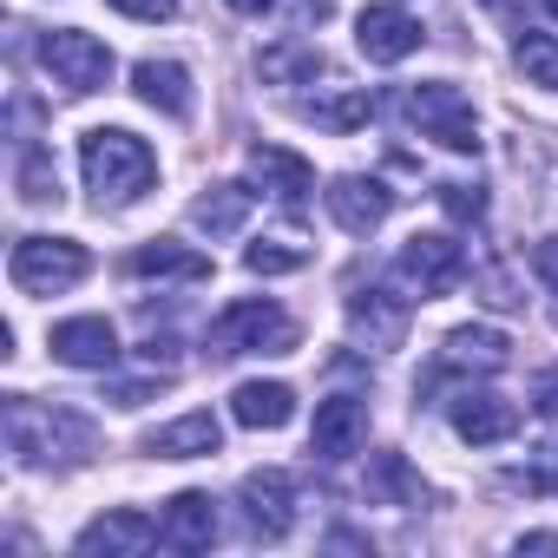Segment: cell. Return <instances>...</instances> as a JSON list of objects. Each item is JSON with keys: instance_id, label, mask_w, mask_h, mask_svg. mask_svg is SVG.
I'll list each match as a JSON object with an SVG mask.
<instances>
[{"instance_id": "d590c367", "label": "cell", "mask_w": 558, "mask_h": 558, "mask_svg": "<svg viewBox=\"0 0 558 558\" xmlns=\"http://www.w3.org/2000/svg\"><path fill=\"white\" fill-rule=\"evenodd\" d=\"M525 551H558V532H525V538H519V558H525Z\"/></svg>"}, {"instance_id": "ffe728a7", "label": "cell", "mask_w": 558, "mask_h": 558, "mask_svg": "<svg viewBox=\"0 0 558 558\" xmlns=\"http://www.w3.org/2000/svg\"><path fill=\"white\" fill-rule=\"evenodd\" d=\"M132 93H138L151 112H165V119H191V106H197L191 73H184L178 60H138V66H132Z\"/></svg>"}, {"instance_id": "4316f807", "label": "cell", "mask_w": 558, "mask_h": 558, "mask_svg": "<svg viewBox=\"0 0 558 558\" xmlns=\"http://www.w3.org/2000/svg\"><path fill=\"white\" fill-rule=\"evenodd\" d=\"M368 486H375V493H388V499H401V506H421V480L408 473V460H401V453H375Z\"/></svg>"}, {"instance_id": "cb8c5ba5", "label": "cell", "mask_w": 558, "mask_h": 558, "mask_svg": "<svg viewBox=\"0 0 558 558\" xmlns=\"http://www.w3.org/2000/svg\"><path fill=\"white\" fill-rule=\"evenodd\" d=\"M303 263H310V250L290 243V236H263V243L243 250V269H250V276H290V269H303Z\"/></svg>"}, {"instance_id": "ba28073f", "label": "cell", "mask_w": 558, "mask_h": 558, "mask_svg": "<svg viewBox=\"0 0 558 558\" xmlns=\"http://www.w3.org/2000/svg\"><path fill=\"white\" fill-rule=\"evenodd\" d=\"M236 499H243V525H250L263 545L290 538V525H296V480H290L283 466H263V473H250V480L236 486Z\"/></svg>"}, {"instance_id": "f546056e", "label": "cell", "mask_w": 558, "mask_h": 558, "mask_svg": "<svg viewBox=\"0 0 558 558\" xmlns=\"http://www.w3.org/2000/svg\"><path fill=\"white\" fill-rule=\"evenodd\" d=\"M440 210H447L453 223H480V217H486V191H480V184H440Z\"/></svg>"}, {"instance_id": "603a6c76", "label": "cell", "mask_w": 558, "mask_h": 558, "mask_svg": "<svg viewBox=\"0 0 558 558\" xmlns=\"http://www.w3.org/2000/svg\"><path fill=\"white\" fill-rule=\"evenodd\" d=\"M349 323L368 336V349H401V336H408V310L388 303V290H355L349 296Z\"/></svg>"}, {"instance_id": "1f68e13d", "label": "cell", "mask_w": 558, "mask_h": 558, "mask_svg": "<svg viewBox=\"0 0 558 558\" xmlns=\"http://www.w3.org/2000/svg\"><path fill=\"white\" fill-rule=\"evenodd\" d=\"M532 408H538L545 421H558V362L538 368V381H532Z\"/></svg>"}, {"instance_id": "836d02e7", "label": "cell", "mask_w": 558, "mask_h": 558, "mask_svg": "<svg viewBox=\"0 0 558 558\" xmlns=\"http://www.w3.org/2000/svg\"><path fill=\"white\" fill-rule=\"evenodd\" d=\"M525 486H538V493H558V440L538 453V466L525 473Z\"/></svg>"}, {"instance_id": "e0dca14e", "label": "cell", "mask_w": 558, "mask_h": 558, "mask_svg": "<svg viewBox=\"0 0 558 558\" xmlns=\"http://www.w3.org/2000/svg\"><path fill=\"white\" fill-rule=\"evenodd\" d=\"M250 178L276 197V204H303L316 191V165L303 151H283V145H256L250 151Z\"/></svg>"}, {"instance_id": "484cf974", "label": "cell", "mask_w": 558, "mask_h": 558, "mask_svg": "<svg viewBox=\"0 0 558 558\" xmlns=\"http://www.w3.org/2000/svg\"><path fill=\"white\" fill-rule=\"evenodd\" d=\"M310 119L316 125H329V132H355V125H368V93H336V99H310Z\"/></svg>"}, {"instance_id": "7c38bea8", "label": "cell", "mask_w": 558, "mask_h": 558, "mask_svg": "<svg viewBox=\"0 0 558 558\" xmlns=\"http://www.w3.org/2000/svg\"><path fill=\"white\" fill-rule=\"evenodd\" d=\"M453 434H460L466 447H499V440L519 434V408H512L506 395H493V388H466V395L453 401Z\"/></svg>"}, {"instance_id": "9c48e42d", "label": "cell", "mask_w": 558, "mask_h": 558, "mask_svg": "<svg viewBox=\"0 0 558 558\" xmlns=\"http://www.w3.org/2000/svg\"><path fill=\"white\" fill-rule=\"evenodd\" d=\"M421 21L408 8H395V0H375V8L355 14V47L375 60V66H401L408 53H421Z\"/></svg>"}, {"instance_id": "8fae6325", "label": "cell", "mask_w": 558, "mask_h": 558, "mask_svg": "<svg viewBox=\"0 0 558 558\" xmlns=\"http://www.w3.org/2000/svg\"><path fill=\"white\" fill-rule=\"evenodd\" d=\"M368 447V401L362 395H329L316 401V427H310V453L316 460H349Z\"/></svg>"}, {"instance_id": "3957f363", "label": "cell", "mask_w": 558, "mask_h": 558, "mask_svg": "<svg viewBox=\"0 0 558 558\" xmlns=\"http://www.w3.org/2000/svg\"><path fill=\"white\" fill-rule=\"evenodd\" d=\"M303 342L296 316H283L276 303L250 296V303H230L217 323H210V355H290Z\"/></svg>"}, {"instance_id": "5b68a950", "label": "cell", "mask_w": 558, "mask_h": 558, "mask_svg": "<svg viewBox=\"0 0 558 558\" xmlns=\"http://www.w3.org/2000/svg\"><path fill=\"white\" fill-rule=\"evenodd\" d=\"M86 269H93V256H86V243H73V236H21L14 256H8L14 290H27V296H60V290L80 283Z\"/></svg>"}, {"instance_id": "d6986e66", "label": "cell", "mask_w": 558, "mask_h": 558, "mask_svg": "<svg viewBox=\"0 0 558 558\" xmlns=\"http://www.w3.org/2000/svg\"><path fill=\"white\" fill-rule=\"evenodd\" d=\"M230 421L250 427V434L290 427V421H296V388H290V381H243V388L230 395Z\"/></svg>"}, {"instance_id": "83f0119b", "label": "cell", "mask_w": 558, "mask_h": 558, "mask_svg": "<svg viewBox=\"0 0 558 558\" xmlns=\"http://www.w3.org/2000/svg\"><path fill=\"white\" fill-rule=\"evenodd\" d=\"M263 73H269V80H283V73H323V53H316L310 40H290V47L263 53Z\"/></svg>"}, {"instance_id": "5bb4252c", "label": "cell", "mask_w": 558, "mask_h": 558, "mask_svg": "<svg viewBox=\"0 0 558 558\" xmlns=\"http://www.w3.org/2000/svg\"><path fill=\"white\" fill-rule=\"evenodd\" d=\"M158 545V519H145V512H132V506H119V512H106V519H93L86 532H80V558H132V551H151Z\"/></svg>"}, {"instance_id": "f1b7e54d", "label": "cell", "mask_w": 558, "mask_h": 558, "mask_svg": "<svg viewBox=\"0 0 558 558\" xmlns=\"http://www.w3.org/2000/svg\"><path fill=\"white\" fill-rule=\"evenodd\" d=\"M21 197H27V204L60 197V178H53V158H47V151H27V165H21Z\"/></svg>"}, {"instance_id": "74e56055", "label": "cell", "mask_w": 558, "mask_h": 558, "mask_svg": "<svg viewBox=\"0 0 558 558\" xmlns=\"http://www.w3.org/2000/svg\"><path fill=\"white\" fill-rule=\"evenodd\" d=\"M545 14H551V21H558V0H545Z\"/></svg>"}, {"instance_id": "30bf717a", "label": "cell", "mask_w": 558, "mask_h": 558, "mask_svg": "<svg viewBox=\"0 0 558 558\" xmlns=\"http://www.w3.org/2000/svg\"><path fill=\"white\" fill-rule=\"evenodd\" d=\"M323 204H329V217H336L349 236H375V230L388 223V210H395V191H388L381 178L349 171V178H336V184L323 191Z\"/></svg>"}, {"instance_id": "d6a6232c", "label": "cell", "mask_w": 558, "mask_h": 558, "mask_svg": "<svg viewBox=\"0 0 558 558\" xmlns=\"http://www.w3.org/2000/svg\"><path fill=\"white\" fill-rule=\"evenodd\" d=\"M119 14H132V21H171L178 14V0H112Z\"/></svg>"}, {"instance_id": "8992f818", "label": "cell", "mask_w": 558, "mask_h": 558, "mask_svg": "<svg viewBox=\"0 0 558 558\" xmlns=\"http://www.w3.org/2000/svg\"><path fill=\"white\" fill-rule=\"evenodd\" d=\"M408 119L421 125V138L447 145V151H480V119H473V99L447 80H427L408 93Z\"/></svg>"}, {"instance_id": "52a82bcc", "label": "cell", "mask_w": 558, "mask_h": 558, "mask_svg": "<svg viewBox=\"0 0 558 558\" xmlns=\"http://www.w3.org/2000/svg\"><path fill=\"white\" fill-rule=\"evenodd\" d=\"M401 283L421 296V303H434V296H447L460 276H466V250L453 243V236H440V230H414L408 243H401Z\"/></svg>"}, {"instance_id": "277c9868", "label": "cell", "mask_w": 558, "mask_h": 558, "mask_svg": "<svg viewBox=\"0 0 558 558\" xmlns=\"http://www.w3.org/2000/svg\"><path fill=\"white\" fill-rule=\"evenodd\" d=\"M40 66H47V80H53L60 93H73V99L112 86V47H106L99 34H86V27H53V34H40Z\"/></svg>"}, {"instance_id": "7a4b0ae2", "label": "cell", "mask_w": 558, "mask_h": 558, "mask_svg": "<svg viewBox=\"0 0 558 558\" xmlns=\"http://www.w3.org/2000/svg\"><path fill=\"white\" fill-rule=\"evenodd\" d=\"M80 171H86L93 204L106 210V204H132V197L151 191L158 151H151L138 132H125V125H93V132L80 138Z\"/></svg>"}, {"instance_id": "8d00e7d4", "label": "cell", "mask_w": 558, "mask_h": 558, "mask_svg": "<svg viewBox=\"0 0 558 558\" xmlns=\"http://www.w3.org/2000/svg\"><path fill=\"white\" fill-rule=\"evenodd\" d=\"M230 8H236V14H269L276 0H230Z\"/></svg>"}, {"instance_id": "d4e9b609", "label": "cell", "mask_w": 558, "mask_h": 558, "mask_svg": "<svg viewBox=\"0 0 558 558\" xmlns=\"http://www.w3.org/2000/svg\"><path fill=\"white\" fill-rule=\"evenodd\" d=\"M519 73H525V86L558 93V40L551 34H519Z\"/></svg>"}, {"instance_id": "ac0fdd59", "label": "cell", "mask_w": 558, "mask_h": 558, "mask_svg": "<svg viewBox=\"0 0 558 558\" xmlns=\"http://www.w3.org/2000/svg\"><path fill=\"white\" fill-rule=\"evenodd\" d=\"M125 269H132V276H165V283H210V256L191 250V243H178V236L138 243V250L125 256Z\"/></svg>"}, {"instance_id": "44dd1931", "label": "cell", "mask_w": 558, "mask_h": 558, "mask_svg": "<svg viewBox=\"0 0 558 558\" xmlns=\"http://www.w3.org/2000/svg\"><path fill=\"white\" fill-rule=\"evenodd\" d=\"M512 362V342L499 336V329H453L447 336V349H440V375H493V368H506Z\"/></svg>"}, {"instance_id": "4dcf8cb0", "label": "cell", "mask_w": 558, "mask_h": 558, "mask_svg": "<svg viewBox=\"0 0 558 558\" xmlns=\"http://www.w3.org/2000/svg\"><path fill=\"white\" fill-rule=\"evenodd\" d=\"M171 388V375H145V381H119L112 388V408H145L151 395H165Z\"/></svg>"}, {"instance_id": "6da1fadb", "label": "cell", "mask_w": 558, "mask_h": 558, "mask_svg": "<svg viewBox=\"0 0 558 558\" xmlns=\"http://www.w3.org/2000/svg\"><path fill=\"white\" fill-rule=\"evenodd\" d=\"M0 421H8V447H14L21 466H80L93 453V421L73 414V408H47V401H27V395H8Z\"/></svg>"}, {"instance_id": "7402d4cb", "label": "cell", "mask_w": 558, "mask_h": 558, "mask_svg": "<svg viewBox=\"0 0 558 558\" xmlns=\"http://www.w3.org/2000/svg\"><path fill=\"white\" fill-rule=\"evenodd\" d=\"M250 204H256L250 184H210V191L191 204V223H197L204 236H236V230L250 223Z\"/></svg>"}, {"instance_id": "4fadbf2b", "label": "cell", "mask_w": 558, "mask_h": 558, "mask_svg": "<svg viewBox=\"0 0 558 558\" xmlns=\"http://www.w3.org/2000/svg\"><path fill=\"white\" fill-rule=\"evenodd\" d=\"M158 545L165 551H210L217 545V499L210 493H178L158 512Z\"/></svg>"}, {"instance_id": "9a60e30c", "label": "cell", "mask_w": 558, "mask_h": 558, "mask_svg": "<svg viewBox=\"0 0 558 558\" xmlns=\"http://www.w3.org/2000/svg\"><path fill=\"white\" fill-rule=\"evenodd\" d=\"M47 349H53V362H66V368H112V362H119V336H112L106 316H73V323H60V329L47 336Z\"/></svg>"}, {"instance_id": "2e32d148", "label": "cell", "mask_w": 558, "mask_h": 558, "mask_svg": "<svg viewBox=\"0 0 558 558\" xmlns=\"http://www.w3.org/2000/svg\"><path fill=\"white\" fill-rule=\"evenodd\" d=\"M217 447H223V421H217L210 408L178 414V421H165V427L145 434V453H151V460H204V453H217Z\"/></svg>"}, {"instance_id": "e575fe53", "label": "cell", "mask_w": 558, "mask_h": 558, "mask_svg": "<svg viewBox=\"0 0 558 558\" xmlns=\"http://www.w3.org/2000/svg\"><path fill=\"white\" fill-rule=\"evenodd\" d=\"M532 276H538V283H551V290H558V236H545V243L532 250Z\"/></svg>"}]
</instances>
